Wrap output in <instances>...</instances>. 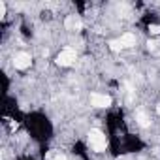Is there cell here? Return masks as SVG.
<instances>
[{
  "instance_id": "cell-7",
  "label": "cell",
  "mask_w": 160,
  "mask_h": 160,
  "mask_svg": "<svg viewBox=\"0 0 160 160\" xmlns=\"http://www.w3.org/2000/svg\"><path fill=\"white\" fill-rule=\"evenodd\" d=\"M136 121H138V124H139V126H143V128H147V126L151 124L149 117H147L143 111H138V113H136Z\"/></svg>"
},
{
  "instance_id": "cell-12",
  "label": "cell",
  "mask_w": 160,
  "mask_h": 160,
  "mask_svg": "<svg viewBox=\"0 0 160 160\" xmlns=\"http://www.w3.org/2000/svg\"><path fill=\"white\" fill-rule=\"evenodd\" d=\"M53 160H66V158H64V156H60V154H58V156H55V158H53Z\"/></svg>"
},
{
  "instance_id": "cell-1",
  "label": "cell",
  "mask_w": 160,
  "mask_h": 160,
  "mask_svg": "<svg viewBox=\"0 0 160 160\" xmlns=\"http://www.w3.org/2000/svg\"><path fill=\"white\" fill-rule=\"evenodd\" d=\"M89 145H91L92 151L104 152L106 147H108V138H106V134H104L102 130H98V128H92V130L89 132Z\"/></svg>"
},
{
  "instance_id": "cell-11",
  "label": "cell",
  "mask_w": 160,
  "mask_h": 160,
  "mask_svg": "<svg viewBox=\"0 0 160 160\" xmlns=\"http://www.w3.org/2000/svg\"><path fill=\"white\" fill-rule=\"evenodd\" d=\"M147 49H151V51H152V49H156V42L149 40V42H147Z\"/></svg>"
},
{
  "instance_id": "cell-5",
  "label": "cell",
  "mask_w": 160,
  "mask_h": 160,
  "mask_svg": "<svg viewBox=\"0 0 160 160\" xmlns=\"http://www.w3.org/2000/svg\"><path fill=\"white\" fill-rule=\"evenodd\" d=\"M64 27H66L68 30H81V28H83V21L79 19L77 15H68L66 21H64Z\"/></svg>"
},
{
  "instance_id": "cell-9",
  "label": "cell",
  "mask_w": 160,
  "mask_h": 160,
  "mask_svg": "<svg viewBox=\"0 0 160 160\" xmlns=\"http://www.w3.org/2000/svg\"><path fill=\"white\" fill-rule=\"evenodd\" d=\"M149 32H151L152 36H158V34H160V25H151V27H149Z\"/></svg>"
},
{
  "instance_id": "cell-13",
  "label": "cell",
  "mask_w": 160,
  "mask_h": 160,
  "mask_svg": "<svg viewBox=\"0 0 160 160\" xmlns=\"http://www.w3.org/2000/svg\"><path fill=\"white\" fill-rule=\"evenodd\" d=\"M156 113H158V115H160V104H158V108H156Z\"/></svg>"
},
{
  "instance_id": "cell-2",
  "label": "cell",
  "mask_w": 160,
  "mask_h": 160,
  "mask_svg": "<svg viewBox=\"0 0 160 160\" xmlns=\"http://www.w3.org/2000/svg\"><path fill=\"white\" fill-rule=\"evenodd\" d=\"M75 58H77L75 49H72V47H64V49L57 55V64H58V66H72Z\"/></svg>"
},
{
  "instance_id": "cell-10",
  "label": "cell",
  "mask_w": 160,
  "mask_h": 160,
  "mask_svg": "<svg viewBox=\"0 0 160 160\" xmlns=\"http://www.w3.org/2000/svg\"><path fill=\"white\" fill-rule=\"evenodd\" d=\"M0 17H6V2H0Z\"/></svg>"
},
{
  "instance_id": "cell-3",
  "label": "cell",
  "mask_w": 160,
  "mask_h": 160,
  "mask_svg": "<svg viewBox=\"0 0 160 160\" xmlns=\"http://www.w3.org/2000/svg\"><path fill=\"white\" fill-rule=\"evenodd\" d=\"M12 62H13V66H15L17 70H27V68L32 64V58H30L28 53H17Z\"/></svg>"
},
{
  "instance_id": "cell-8",
  "label": "cell",
  "mask_w": 160,
  "mask_h": 160,
  "mask_svg": "<svg viewBox=\"0 0 160 160\" xmlns=\"http://www.w3.org/2000/svg\"><path fill=\"white\" fill-rule=\"evenodd\" d=\"M109 47H111V51H121V49H122V45H121L119 40H111V42H109Z\"/></svg>"
},
{
  "instance_id": "cell-6",
  "label": "cell",
  "mask_w": 160,
  "mask_h": 160,
  "mask_svg": "<svg viewBox=\"0 0 160 160\" xmlns=\"http://www.w3.org/2000/svg\"><path fill=\"white\" fill-rule=\"evenodd\" d=\"M119 42H121L122 49H124V47H134V45H136V36L130 34V32H126V34H122V36L119 38Z\"/></svg>"
},
{
  "instance_id": "cell-4",
  "label": "cell",
  "mask_w": 160,
  "mask_h": 160,
  "mask_svg": "<svg viewBox=\"0 0 160 160\" xmlns=\"http://www.w3.org/2000/svg\"><path fill=\"white\" fill-rule=\"evenodd\" d=\"M91 104H92L94 108H109V106H111V96L92 92V94H91Z\"/></svg>"
}]
</instances>
